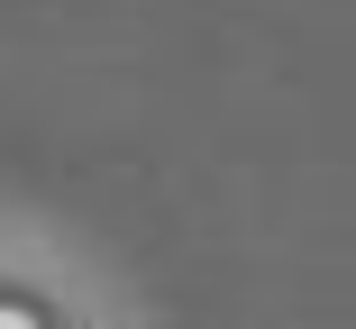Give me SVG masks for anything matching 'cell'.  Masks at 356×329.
<instances>
[{"label":"cell","instance_id":"1","mask_svg":"<svg viewBox=\"0 0 356 329\" xmlns=\"http://www.w3.org/2000/svg\"><path fill=\"white\" fill-rule=\"evenodd\" d=\"M0 329H37V320H28V311H19V302H0Z\"/></svg>","mask_w":356,"mask_h":329}]
</instances>
